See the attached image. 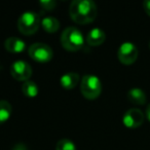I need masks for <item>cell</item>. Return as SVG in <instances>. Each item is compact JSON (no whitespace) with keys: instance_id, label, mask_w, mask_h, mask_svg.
I'll return each instance as SVG.
<instances>
[{"instance_id":"cell-19","label":"cell","mask_w":150,"mask_h":150,"mask_svg":"<svg viewBox=\"0 0 150 150\" xmlns=\"http://www.w3.org/2000/svg\"><path fill=\"white\" fill-rule=\"evenodd\" d=\"M13 150H28V148L26 147L24 144H17V145L13 148Z\"/></svg>"},{"instance_id":"cell-13","label":"cell","mask_w":150,"mask_h":150,"mask_svg":"<svg viewBox=\"0 0 150 150\" xmlns=\"http://www.w3.org/2000/svg\"><path fill=\"white\" fill-rule=\"evenodd\" d=\"M41 26L48 33H54L60 28V22L54 17L47 16V17H44L41 20Z\"/></svg>"},{"instance_id":"cell-7","label":"cell","mask_w":150,"mask_h":150,"mask_svg":"<svg viewBox=\"0 0 150 150\" xmlns=\"http://www.w3.org/2000/svg\"><path fill=\"white\" fill-rule=\"evenodd\" d=\"M138 48L134 43L129 41H125L119 46L117 57L118 60L125 65H131L138 58Z\"/></svg>"},{"instance_id":"cell-3","label":"cell","mask_w":150,"mask_h":150,"mask_svg":"<svg viewBox=\"0 0 150 150\" xmlns=\"http://www.w3.org/2000/svg\"><path fill=\"white\" fill-rule=\"evenodd\" d=\"M80 92L88 100H95L102 92V83L98 76L94 74H86L80 83Z\"/></svg>"},{"instance_id":"cell-6","label":"cell","mask_w":150,"mask_h":150,"mask_svg":"<svg viewBox=\"0 0 150 150\" xmlns=\"http://www.w3.org/2000/svg\"><path fill=\"white\" fill-rule=\"evenodd\" d=\"M31 66L29 63L23 60H18L13 62L11 66V74L15 79L19 80V81H27L32 75Z\"/></svg>"},{"instance_id":"cell-16","label":"cell","mask_w":150,"mask_h":150,"mask_svg":"<svg viewBox=\"0 0 150 150\" xmlns=\"http://www.w3.org/2000/svg\"><path fill=\"white\" fill-rule=\"evenodd\" d=\"M56 150H77L70 139H61L56 145Z\"/></svg>"},{"instance_id":"cell-2","label":"cell","mask_w":150,"mask_h":150,"mask_svg":"<svg viewBox=\"0 0 150 150\" xmlns=\"http://www.w3.org/2000/svg\"><path fill=\"white\" fill-rule=\"evenodd\" d=\"M61 43L65 50L69 52H76L82 48L84 38L82 33L75 27H68L61 35Z\"/></svg>"},{"instance_id":"cell-15","label":"cell","mask_w":150,"mask_h":150,"mask_svg":"<svg viewBox=\"0 0 150 150\" xmlns=\"http://www.w3.org/2000/svg\"><path fill=\"white\" fill-rule=\"evenodd\" d=\"M11 112H13V108H11V103L5 100L0 101V125L8 120Z\"/></svg>"},{"instance_id":"cell-20","label":"cell","mask_w":150,"mask_h":150,"mask_svg":"<svg viewBox=\"0 0 150 150\" xmlns=\"http://www.w3.org/2000/svg\"><path fill=\"white\" fill-rule=\"evenodd\" d=\"M146 115H147V118L149 119V121H150V104L148 105L147 109H146Z\"/></svg>"},{"instance_id":"cell-17","label":"cell","mask_w":150,"mask_h":150,"mask_svg":"<svg viewBox=\"0 0 150 150\" xmlns=\"http://www.w3.org/2000/svg\"><path fill=\"white\" fill-rule=\"evenodd\" d=\"M39 4L42 6V8L46 9V11H52L56 7L57 2L54 0H44V1H40Z\"/></svg>"},{"instance_id":"cell-9","label":"cell","mask_w":150,"mask_h":150,"mask_svg":"<svg viewBox=\"0 0 150 150\" xmlns=\"http://www.w3.org/2000/svg\"><path fill=\"white\" fill-rule=\"evenodd\" d=\"M106 39V34L100 28H93L86 36V41L90 45L97 46L102 44Z\"/></svg>"},{"instance_id":"cell-14","label":"cell","mask_w":150,"mask_h":150,"mask_svg":"<svg viewBox=\"0 0 150 150\" xmlns=\"http://www.w3.org/2000/svg\"><path fill=\"white\" fill-rule=\"evenodd\" d=\"M22 92L28 98H34L38 95L39 90H38V86L35 82L32 80H27L22 84Z\"/></svg>"},{"instance_id":"cell-11","label":"cell","mask_w":150,"mask_h":150,"mask_svg":"<svg viewBox=\"0 0 150 150\" xmlns=\"http://www.w3.org/2000/svg\"><path fill=\"white\" fill-rule=\"evenodd\" d=\"M4 46L7 52H15V54L24 52V50L26 48L25 42H24L21 38H18V37L7 38L4 42Z\"/></svg>"},{"instance_id":"cell-12","label":"cell","mask_w":150,"mask_h":150,"mask_svg":"<svg viewBox=\"0 0 150 150\" xmlns=\"http://www.w3.org/2000/svg\"><path fill=\"white\" fill-rule=\"evenodd\" d=\"M127 99L134 104L142 105L146 102V94L142 88H133L127 92Z\"/></svg>"},{"instance_id":"cell-21","label":"cell","mask_w":150,"mask_h":150,"mask_svg":"<svg viewBox=\"0 0 150 150\" xmlns=\"http://www.w3.org/2000/svg\"><path fill=\"white\" fill-rule=\"evenodd\" d=\"M149 46H150V43H149Z\"/></svg>"},{"instance_id":"cell-8","label":"cell","mask_w":150,"mask_h":150,"mask_svg":"<svg viewBox=\"0 0 150 150\" xmlns=\"http://www.w3.org/2000/svg\"><path fill=\"white\" fill-rule=\"evenodd\" d=\"M144 121V114L140 109L138 108H131L123 114L122 122L125 127L135 129L143 123Z\"/></svg>"},{"instance_id":"cell-10","label":"cell","mask_w":150,"mask_h":150,"mask_svg":"<svg viewBox=\"0 0 150 150\" xmlns=\"http://www.w3.org/2000/svg\"><path fill=\"white\" fill-rule=\"evenodd\" d=\"M79 75L76 72H68L62 75V77L60 79L61 86L65 88V90H72L75 86H77L79 82Z\"/></svg>"},{"instance_id":"cell-4","label":"cell","mask_w":150,"mask_h":150,"mask_svg":"<svg viewBox=\"0 0 150 150\" xmlns=\"http://www.w3.org/2000/svg\"><path fill=\"white\" fill-rule=\"evenodd\" d=\"M41 21L39 15L34 11H25L18 20V28L25 35H32L39 28Z\"/></svg>"},{"instance_id":"cell-1","label":"cell","mask_w":150,"mask_h":150,"mask_svg":"<svg viewBox=\"0 0 150 150\" xmlns=\"http://www.w3.org/2000/svg\"><path fill=\"white\" fill-rule=\"evenodd\" d=\"M69 13L75 23L84 25L95 21L98 8L92 0H74L70 4Z\"/></svg>"},{"instance_id":"cell-5","label":"cell","mask_w":150,"mask_h":150,"mask_svg":"<svg viewBox=\"0 0 150 150\" xmlns=\"http://www.w3.org/2000/svg\"><path fill=\"white\" fill-rule=\"evenodd\" d=\"M29 56L37 62L45 63L52 59L54 52L48 44L42 43V42H36L33 43L28 50Z\"/></svg>"},{"instance_id":"cell-18","label":"cell","mask_w":150,"mask_h":150,"mask_svg":"<svg viewBox=\"0 0 150 150\" xmlns=\"http://www.w3.org/2000/svg\"><path fill=\"white\" fill-rule=\"evenodd\" d=\"M143 7L148 16H150V0H145L143 2Z\"/></svg>"}]
</instances>
